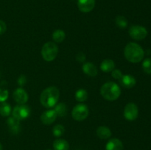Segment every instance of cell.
<instances>
[{
    "instance_id": "d6986e66",
    "label": "cell",
    "mask_w": 151,
    "mask_h": 150,
    "mask_svg": "<svg viewBox=\"0 0 151 150\" xmlns=\"http://www.w3.org/2000/svg\"><path fill=\"white\" fill-rule=\"evenodd\" d=\"M55 111L57 113L58 116L64 117L67 114V107L65 103H58L55 106Z\"/></svg>"
},
{
    "instance_id": "7402d4cb",
    "label": "cell",
    "mask_w": 151,
    "mask_h": 150,
    "mask_svg": "<svg viewBox=\"0 0 151 150\" xmlns=\"http://www.w3.org/2000/svg\"><path fill=\"white\" fill-rule=\"evenodd\" d=\"M75 99L78 101L80 102H83L86 101L88 99V93L85 89H79L75 93Z\"/></svg>"
},
{
    "instance_id": "ac0fdd59",
    "label": "cell",
    "mask_w": 151,
    "mask_h": 150,
    "mask_svg": "<svg viewBox=\"0 0 151 150\" xmlns=\"http://www.w3.org/2000/svg\"><path fill=\"white\" fill-rule=\"evenodd\" d=\"M54 150H69V144L64 139H56L53 142Z\"/></svg>"
},
{
    "instance_id": "484cf974",
    "label": "cell",
    "mask_w": 151,
    "mask_h": 150,
    "mask_svg": "<svg viewBox=\"0 0 151 150\" xmlns=\"http://www.w3.org/2000/svg\"><path fill=\"white\" fill-rule=\"evenodd\" d=\"M9 96L8 91L5 88H0V102H4L7 99Z\"/></svg>"
},
{
    "instance_id": "603a6c76",
    "label": "cell",
    "mask_w": 151,
    "mask_h": 150,
    "mask_svg": "<svg viewBox=\"0 0 151 150\" xmlns=\"http://www.w3.org/2000/svg\"><path fill=\"white\" fill-rule=\"evenodd\" d=\"M115 23L116 25L120 29H125L128 26V20L126 18L122 16H118L115 19Z\"/></svg>"
},
{
    "instance_id": "9a60e30c",
    "label": "cell",
    "mask_w": 151,
    "mask_h": 150,
    "mask_svg": "<svg viewBox=\"0 0 151 150\" xmlns=\"http://www.w3.org/2000/svg\"><path fill=\"white\" fill-rule=\"evenodd\" d=\"M121 80V83L125 88H131L135 86L137 81L136 79L131 74H125L123 75Z\"/></svg>"
},
{
    "instance_id": "7a4b0ae2",
    "label": "cell",
    "mask_w": 151,
    "mask_h": 150,
    "mask_svg": "<svg viewBox=\"0 0 151 150\" xmlns=\"http://www.w3.org/2000/svg\"><path fill=\"white\" fill-rule=\"evenodd\" d=\"M124 54L127 60L131 63H137L142 60L145 56V51L139 44L131 42L125 47Z\"/></svg>"
},
{
    "instance_id": "5bb4252c",
    "label": "cell",
    "mask_w": 151,
    "mask_h": 150,
    "mask_svg": "<svg viewBox=\"0 0 151 150\" xmlns=\"http://www.w3.org/2000/svg\"><path fill=\"white\" fill-rule=\"evenodd\" d=\"M83 71L86 74L90 76H96L97 75V69L94 64L87 62L83 65Z\"/></svg>"
},
{
    "instance_id": "277c9868",
    "label": "cell",
    "mask_w": 151,
    "mask_h": 150,
    "mask_svg": "<svg viewBox=\"0 0 151 150\" xmlns=\"http://www.w3.org/2000/svg\"><path fill=\"white\" fill-rule=\"evenodd\" d=\"M58 53V47L55 43L47 42L44 44L41 49V55L43 59L47 62L54 60Z\"/></svg>"
},
{
    "instance_id": "f546056e",
    "label": "cell",
    "mask_w": 151,
    "mask_h": 150,
    "mask_svg": "<svg viewBox=\"0 0 151 150\" xmlns=\"http://www.w3.org/2000/svg\"><path fill=\"white\" fill-rule=\"evenodd\" d=\"M26 76H25L24 75H22V76L19 78V79H18V84H19L20 86H23V85L26 83Z\"/></svg>"
},
{
    "instance_id": "5b68a950",
    "label": "cell",
    "mask_w": 151,
    "mask_h": 150,
    "mask_svg": "<svg viewBox=\"0 0 151 150\" xmlns=\"http://www.w3.org/2000/svg\"><path fill=\"white\" fill-rule=\"evenodd\" d=\"M88 107L85 104H78L72 109V116L75 121H81L88 117Z\"/></svg>"
},
{
    "instance_id": "6da1fadb",
    "label": "cell",
    "mask_w": 151,
    "mask_h": 150,
    "mask_svg": "<svg viewBox=\"0 0 151 150\" xmlns=\"http://www.w3.org/2000/svg\"><path fill=\"white\" fill-rule=\"evenodd\" d=\"M60 96L59 90L55 86H50L44 89L40 96V102L47 108L55 107Z\"/></svg>"
},
{
    "instance_id": "30bf717a",
    "label": "cell",
    "mask_w": 151,
    "mask_h": 150,
    "mask_svg": "<svg viewBox=\"0 0 151 150\" xmlns=\"http://www.w3.org/2000/svg\"><path fill=\"white\" fill-rule=\"evenodd\" d=\"M58 115L55 110H48L44 111L41 116V121L45 125H50L56 120Z\"/></svg>"
},
{
    "instance_id": "1f68e13d",
    "label": "cell",
    "mask_w": 151,
    "mask_h": 150,
    "mask_svg": "<svg viewBox=\"0 0 151 150\" xmlns=\"http://www.w3.org/2000/svg\"><path fill=\"white\" fill-rule=\"evenodd\" d=\"M47 150H51V149H47Z\"/></svg>"
},
{
    "instance_id": "4316f807",
    "label": "cell",
    "mask_w": 151,
    "mask_h": 150,
    "mask_svg": "<svg viewBox=\"0 0 151 150\" xmlns=\"http://www.w3.org/2000/svg\"><path fill=\"white\" fill-rule=\"evenodd\" d=\"M111 75H112V76L114 78V79H119V80L122 79V76H123V74H122V72L119 69H115L111 71Z\"/></svg>"
},
{
    "instance_id": "9c48e42d",
    "label": "cell",
    "mask_w": 151,
    "mask_h": 150,
    "mask_svg": "<svg viewBox=\"0 0 151 150\" xmlns=\"http://www.w3.org/2000/svg\"><path fill=\"white\" fill-rule=\"evenodd\" d=\"M13 97L15 101L19 104H24L28 101V94L22 88H19L13 92Z\"/></svg>"
},
{
    "instance_id": "44dd1931",
    "label": "cell",
    "mask_w": 151,
    "mask_h": 150,
    "mask_svg": "<svg viewBox=\"0 0 151 150\" xmlns=\"http://www.w3.org/2000/svg\"><path fill=\"white\" fill-rule=\"evenodd\" d=\"M65 38H66V34L64 31L61 29H56L52 33V39L56 43L63 42Z\"/></svg>"
},
{
    "instance_id": "8fae6325",
    "label": "cell",
    "mask_w": 151,
    "mask_h": 150,
    "mask_svg": "<svg viewBox=\"0 0 151 150\" xmlns=\"http://www.w3.org/2000/svg\"><path fill=\"white\" fill-rule=\"evenodd\" d=\"M78 9L83 13H89L95 6V0H78Z\"/></svg>"
},
{
    "instance_id": "ffe728a7",
    "label": "cell",
    "mask_w": 151,
    "mask_h": 150,
    "mask_svg": "<svg viewBox=\"0 0 151 150\" xmlns=\"http://www.w3.org/2000/svg\"><path fill=\"white\" fill-rule=\"evenodd\" d=\"M11 110V106L8 103L4 101L0 104V115L3 117H7L10 116Z\"/></svg>"
},
{
    "instance_id": "7c38bea8",
    "label": "cell",
    "mask_w": 151,
    "mask_h": 150,
    "mask_svg": "<svg viewBox=\"0 0 151 150\" xmlns=\"http://www.w3.org/2000/svg\"><path fill=\"white\" fill-rule=\"evenodd\" d=\"M10 131L13 134H18L20 131V120L13 116H10L7 120Z\"/></svg>"
},
{
    "instance_id": "e0dca14e",
    "label": "cell",
    "mask_w": 151,
    "mask_h": 150,
    "mask_svg": "<svg viewBox=\"0 0 151 150\" xmlns=\"http://www.w3.org/2000/svg\"><path fill=\"white\" fill-rule=\"evenodd\" d=\"M115 69V63L111 59H106L103 60L100 65V69L103 72L109 73V72L112 71Z\"/></svg>"
},
{
    "instance_id": "3957f363",
    "label": "cell",
    "mask_w": 151,
    "mask_h": 150,
    "mask_svg": "<svg viewBox=\"0 0 151 150\" xmlns=\"http://www.w3.org/2000/svg\"><path fill=\"white\" fill-rule=\"evenodd\" d=\"M100 94L108 101H115L121 95V89L119 85L113 82H106L100 88Z\"/></svg>"
},
{
    "instance_id": "f1b7e54d",
    "label": "cell",
    "mask_w": 151,
    "mask_h": 150,
    "mask_svg": "<svg viewBox=\"0 0 151 150\" xmlns=\"http://www.w3.org/2000/svg\"><path fill=\"white\" fill-rule=\"evenodd\" d=\"M7 30V26L6 24L3 21L0 20V35H2Z\"/></svg>"
},
{
    "instance_id": "ba28073f",
    "label": "cell",
    "mask_w": 151,
    "mask_h": 150,
    "mask_svg": "<svg viewBox=\"0 0 151 150\" xmlns=\"http://www.w3.org/2000/svg\"><path fill=\"white\" fill-rule=\"evenodd\" d=\"M139 115L138 107L134 103H128L124 109V116L128 121H134Z\"/></svg>"
},
{
    "instance_id": "2e32d148",
    "label": "cell",
    "mask_w": 151,
    "mask_h": 150,
    "mask_svg": "<svg viewBox=\"0 0 151 150\" xmlns=\"http://www.w3.org/2000/svg\"><path fill=\"white\" fill-rule=\"evenodd\" d=\"M97 135L100 139H109L111 136V131L108 126H100L97 129Z\"/></svg>"
},
{
    "instance_id": "4dcf8cb0",
    "label": "cell",
    "mask_w": 151,
    "mask_h": 150,
    "mask_svg": "<svg viewBox=\"0 0 151 150\" xmlns=\"http://www.w3.org/2000/svg\"><path fill=\"white\" fill-rule=\"evenodd\" d=\"M0 150H3V146L1 143H0Z\"/></svg>"
},
{
    "instance_id": "d4e9b609",
    "label": "cell",
    "mask_w": 151,
    "mask_h": 150,
    "mask_svg": "<svg viewBox=\"0 0 151 150\" xmlns=\"http://www.w3.org/2000/svg\"><path fill=\"white\" fill-rule=\"evenodd\" d=\"M142 69L146 74H151V58H146L142 63Z\"/></svg>"
},
{
    "instance_id": "8992f818",
    "label": "cell",
    "mask_w": 151,
    "mask_h": 150,
    "mask_svg": "<svg viewBox=\"0 0 151 150\" xmlns=\"http://www.w3.org/2000/svg\"><path fill=\"white\" fill-rule=\"evenodd\" d=\"M129 35L136 41L145 39L147 35V31L145 27L139 25H134L129 29Z\"/></svg>"
},
{
    "instance_id": "cb8c5ba5",
    "label": "cell",
    "mask_w": 151,
    "mask_h": 150,
    "mask_svg": "<svg viewBox=\"0 0 151 150\" xmlns=\"http://www.w3.org/2000/svg\"><path fill=\"white\" fill-rule=\"evenodd\" d=\"M65 132V128L63 125L61 124H57L53 127L52 129V133L54 135V136L57 137H60Z\"/></svg>"
},
{
    "instance_id": "52a82bcc",
    "label": "cell",
    "mask_w": 151,
    "mask_h": 150,
    "mask_svg": "<svg viewBox=\"0 0 151 150\" xmlns=\"http://www.w3.org/2000/svg\"><path fill=\"white\" fill-rule=\"evenodd\" d=\"M30 113V108L25 104L16 105L13 110V116L19 120H24V119H27Z\"/></svg>"
},
{
    "instance_id": "83f0119b",
    "label": "cell",
    "mask_w": 151,
    "mask_h": 150,
    "mask_svg": "<svg viewBox=\"0 0 151 150\" xmlns=\"http://www.w3.org/2000/svg\"><path fill=\"white\" fill-rule=\"evenodd\" d=\"M76 60L79 63H83L86 60V55L83 52L81 51V52L78 53L76 55Z\"/></svg>"
},
{
    "instance_id": "4fadbf2b",
    "label": "cell",
    "mask_w": 151,
    "mask_h": 150,
    "mask_svg": "<svg viewBox=\"0 0 151 150\" xmlns=\"http://www.w3.org/2000/svg\"><path fill=\"white\" fill-rule=\"evenodd\" d=\"M123 144L118 138H112L106 144V150H123Z\"/></svg>"
}]
</instances>
